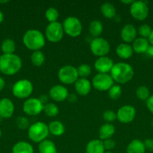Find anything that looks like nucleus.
<instances>
[{"label": "nucleus", "instance_id": "obj_37", "mask_svg": "<svg viewBox=\"0 0 153 153\" xmlns=\"http://www.w3.org/2000/svg\"><path fill=\"white\" fill-rule=\"evenodd\" d=\"M103 118L107 123H111L117 120L116 113L112 110H106L104 112Z\"/></svg>", "mask_w": 153, "mask_h": 153}, {"label": "nucleus", "instance_id": "obj_34", "mask_svg": "<svg viewBox=\"0 0 153 153\" xmlns=\"http://www.w3.org/2000/svg\"><path fill=\"white\" fill-rule=\"evenodd\" d=\"M76 70H77L79 77L83 78V79H86L87 77H88V76L91 75L92 73L91 67H90L89 64H80V65L76 68Z\"/></svg>", "mask_w": 153, "mask_h": 153}, {"label": "nucleus", "instance_id": "obj_42", "mask_svg": "<svg viewBox=\"0 0 153 153\" xmlns=\"http://www.w3.org/2000/svg\"><path fill=\"white\" fill-rule=\"evenodd\" d=\"M39 100H40V102H42V104L44 105H46V103H48V97L46 95H44V94H43V95H40V97H39Z\"/></svg>", "mask_w": 153, "mask_h": 153}, {"label": "nucleus", "instance_id": "obj_22", "mask_svg": "<svg viewBox=\"0 0 153 153\" xmlns=\"http://www.w3.org/2000/svg\"><path fill=\"white\" fill-rule=\"evenodd\" d=\"M134 52L138 54L146 53L147 49L149 46V42L148 39L143 38V37H137L134 40L132 44Z\"/></svg>", "mask_w": 153, "mask_h": 153}, {"label": "nucleus", "instance_id": "obj_30", "mask_svg": "<svg viewBox=\"0 0 153 153\" xmlns=\"http://www.w3.org/2000/svg\"><path fill=\"white\" fill-rule=\"evenodd\" d=\"M31 61L35 67H41L45 62V55L40 50L34 51L31 55Z\"/></svg>", "mask_w": 153, "mask_h": 153}, {"label": "nucleus", "instance_id": "obj_50", "mask_svg": "<svg viewBox=\"0 0 153 153\" xmlns=\"http://www.w3.org/2000/svg\"><path fill=\"white\" fill-rule=\"evenodd\" d=\"M151 125H152V126L153 127V120H152V123H151Z\"/></svg>", "mask_w": 153, "mask_h": 153}, {"label": "nucleus", "instance_id": "obj_35", "mask_svg": "<svg viewBox=\"0 0 153 153\" xmlns=\"http://www.w3.org/2000/svg\"><path fill=\"white\" fill-rule=\"evenodd\" d=\"M122 88L120 85H113L108 91V96L112 100H116L122 96Z\"/></svg>", "mask_w": 153, "mask_h": 153}, {"label": "nucleus", "instance_id": "obj_51", "mask_svg": "<svg viewBox=\"0 0 153 153\" xmlns=\"http://www.w3.org/2000/svg\"><path fill=\"white\" fill-rule=\"evenodd\" d=\"M1 135H2V131H1V129H0V137H1Z\"/></svg>", "mask_w": 153, "mask_h": 153}, {"label": "nucleus", "instance_id": "obj_23", "mask_svg": "<svg viewBox=\"0 0 153 153\" xmlns=\"http://www.w3.org/2000/svg\"><path fill=\"white\" fill-rule=\"evenodd\" d=\"M12 153H34V148L28 142L19 141L14 145Z\"/></svg>", "mask_w": 153, "mask_h": 153}, {"label": "nucleus", "instance_id": "obj_29", "mask_svg": "<svg viewBox=\"0 0 153 153\" xmlns=\"http://www.w3.org/2000/svg\"><path fill=\"white\" fill-rule=\"evenodd\" d=\"M1 49L4 55L14 54L15 49H16L15 42L13 40H11V39H6L2 43Z\"/></svg>", "mask_w": 153, "mask_h": 153}, {"label": "nucleus", "instance_id": "obj_3", "mask_svg": "<svg viewBox=\"0 0 153 153\" xmlns=\"http://www.w3.org/2000/svg\"><path fill=\"white\" fill-rule=\"evenodd\" d=\"M22 42L29 50L39 51L45 46L46 39L43 33L38 29H29L24 34Z\"/></svg>", "mask_w": 153, "mask_h": 153}, {"label": "nucleus", "instance_id": "obj_41", "mask_svg": "<svg viewBox=\"0 0 153 153\" xmlns=\"http://www.w3.org/2000/svg\"><path fill=\"white\" fill-rule=\"evenodd\" d=\"M146 107L148 110L153 114V94L149 97V98L146 100Z\"/></svg>", "mask_w": 153, "mask_h": 153}, {"label": "nucleus", "instance_id": "obj_27", "mask_svg": "<svg viewBox=\"0 0 153 153\" xmlns=\"http://www.w3.org/2000/svg\"><path fill=\"white\" fill-rule=\"evenodd\" d=\"M103 29L104 28L102 22L97 19L92 20L88 25V31L94 38L100 37V34L103 32Z\"/></svg>", "mask_w": 153, "mask_h": 153}, {"label": "nucleus", "instance_id": "obj_36", "mask_svg": "<svg viewBox=\"0 0 153 153\" xmlns=\"http://www.w3.org/2000/svg\"><path fill=\"white\" fill-rule=\"evenodd\" d=\"M152 30L153 29L151 28L150 25H147V24H142L139 27L137 32L140 36V37L148 39L149 36L151 35Z\"/></svg>", "mask_w": 153, "mask_h": 153}, {"label": "nucleus", "instance_id": "obj_47", "mask_svg": "<svg viewBox=\"0 0 153 153\" xmlns=\"http://www.w3.org/2000/svg\"><path fill=\"white\" fill-rule=\"evenodd\" d=\"M3 20H4V15H3L2 12L0 10V23H2Z\"/></svg>", "mask_w": 153, "mask_h": 153}, {"label": "nucleus", "instance_id": "obj_16", "mask_svg": "<svg viewBox=\"0 0 153 153\" xmlns=\"http://www.w3.org/2000/svg\"><path fill=\"white\" fill-rule=\"evenodd\" d=\"M121 37L125 43H133L136 38L137 31L132 24H126L121 30Z\"/></svg>", "mask_w": 153, "mask_h": 153}, {"label": "nucleus", "instance_id": "obj_6", "mask_svg": "<svg viewBox=\"0 0 153 153\" xmlns=\"http://www.w3.org/2000/svg\"><path fill=\"white\" fill-rule=\"evenodd\" d=\"M64 33L71 37H76L82 33V25L80 20L76 16H68L62 22Z\"/></svg>", "mask_w": 153, "mask_h": 153}, {"label": "nucleus", "instance_id": "obj_33", "mask_svg": "<svg viewBox=\"0 0 153 153\" xmlns=\"http://www.w3.org/2000/svg\"><path fill=\"white\" fill-rule=\"evenodd\" d=\"M136 96L140 100L142 101H146L150 97V92L149 90L147 87L140 86L136 90Z\"/></svg>", "mask_w": 153, "mask_h": 153}, {"label": "nucleus", "instance_id": "obj_24", "mask_svg": "<svg viewBox=\"0 0 153 153\" xmlns=\"http://www.w3.org/2000/svg\"><path fill=\"white\" fill-rule=\"evenodd\" d=\"M146 149L143 142L138 139L133 140L129 143L126 149V153H145Z\"/></svg>", "mask_w": 153, "mask_h": 153}, {"label": "nucleus", "instance_id": "obj_5", "mask_svg": "<svg viewBox=\"0 0 153 153\" xmlns=\"http://www.w3.org/2000/svg\"><path fill=\"white\" fill-rule=\"evenodd\" d=\"M32 83L28 79H21L15 82L12 88V93L14 96L18 99H27L32 94Z\"/></svg>", "mask_w": 153, "mask_h": 153}, {"label": "nucleus", "instance_id": "obj_1", "mask_svg": "<svg viewBox=\"0 0 153 153\" xmlns=\"http://www.w3.org/2000/svg\"><path fill=\"white\" fill-rule=\"evenodd\" d=\"M110 76L114 82L118 84H126L133 79V67L128 63L119 62L114 64L112 70L110 72Z\"/></svg>", "mask_w": 153, "mask_h": 153}, {"label": "nucleus", "instance_id": "obj_21", "mask_svg": "<svg viewBox=\"0 0 153 153\" xmlns=\"http://www.w3.org/2000/svg\"><path fill=\"white\" fill-rule=\"evenodd\" d=\"M116 53L119 58L123 59H128L133 55L134 50L132 46L128 43H122L117 46L116 49Z\"/></svg>", "mask_w": 153, "mask_h": 153}, {"label": "nucleus", "instance_id": "obj_38", "mask_svg": "<svg viewBox=\"0 0 153 153\" xmlns=\"http://www.w3.org/2000/svg\"><path fill=\"white\" fill-rule=\"evenodd\" d=\"M16 125L20 129H26L29 127V121L25 117H19L16 120Z\"/></svg>", "mask_w": 153, "mask_h": 153}, {"label": "nucleus", "instance_id": "obj_13", "mask_svg": "<svg viewBox=\"0 0 153 153\" xmlns=\"http://www.w3.org/2000/svg\"><path fill=\"white\" fill-rule=\"evenodd\" d=\"M116 116L117 120L122 123H130L134 120L136 116V110L134 106L125 105L118 108L116 112Z\"/></svg>", "mask_w": 153, "mask_h": 153}, {"label": "nucleus", "instance_id": "obj_28", "mask_svg": "<svg viewBox=\"0 0 153 153\" xmlns=\"http://www.w3.org/2000/svg\"><path fill=\"white\" fill-rule=\"evenodd\" d=\"M49 132L55 136H61L64 133V126L60 121H52L48 125Z\"/></svg>", "mask_w": 153, "mask_h": 153}, {"label": "nucleus", "instance_id": "obj_20", "mask_svg": "<svg viewBox=\"0 0 153 153\" xmlns=\"http://www.w3.org/2000/svg\"><path fill=\"white\" fill-rule=\"evenodd\" d=\"M116 128L111 123H104L100 127L98 131L100 140H105L107 139L112 138L113 134H115Z\"/></svg>", "mask_w": 153, "mask_h": 153}, {"label": "nucleus", "instance_id": "obj_46", "mask_svg": "<svg viewBox=\"0 0 153 153\" xmlns=\"http://www.w3.org/2000/svg\"><path fill=\"white\" fill-rule=\"evenodd\" d=\"M133 0H124V1L122 0V1H121V2L124 4H131L133 3Z\"/></svg>", "mask_w": 153, "mask_h": 153}, {"label": "nucleus", "instance_id": "obj_40", "mask_svg": "<svg viewBox=\"0 0 153 153\" xmlns=\"http://www.w3.org/2000/svg\"><path fill=\"white\" fill-rule=\"evenodd\" d=\"M143 144L144 146H145L146 150L153 152V139H146L143 141Z\"/></svg>", "mask_w": 153, "mask_h": 153}, {"label": "nucleus", "instance_id": "obj_32", "mask_svg": "<svg viewBox=\"0 0 153 153\" xmlns=\"http://www.w3.org/2000/svg\"><path fill=\"white\" fill-rule=\"evenodd\" d=\"M58 16H59L58 10L55 7H49L45 12V17L50 23L57 22Z\"/></svg>", "mask_w": 153, "mask_h": 153}, {"label": "nucleus", "instance_id": "obj_14", "mask_svg": "<svg viewBox=\"0 0 153 153\" xmlns=\"http://www.w3.org/2000/svg\"><path fill=\"white\" fill-rule=\"evenodd\" d=\"M49 96L54 101L63 102L69 97V94L65 87L61 85H56L50 89Z\"/></svg>", "mask_w": 153, "mask_h": 153}, {"label": "nucleus", "instance_id": "obj_45", "mask_svg": "<svg viewBox=\"0 0 153 153\" xmlns=\"http://www.w3.org/2000/svg\"><path fill=\"white\" fill-rule=\"evenodd\" d=\"M148 42H149V44L152 45L153 46V30L152 31L151 35H150L149 37L148 38Z\"/></svg>", "mask_w": 153, "mask_h": 153}, {"label": "nucleus", "instance_id": "obj_11", "mask_svg": "<svg viewBox=\"0 0 153 153\" xmlns=\"http://www.w3.org/2000/svg\"><path fill=\"white\" fill-rule=\"evenodd\" d=\"M130 13L132 17L136 20H145L148 15V7L146 1H134L130 6Z\"/></svg>", "mask_w": 153, "mask_h": 153}, {"label": "nucleus", "instance_id": "obj_18", "mask_svg": "<svg viewBox=\"0 0 153 153\" xmlns=\"http://www.w3.org/2000/svg\"><path fill=\"white\" fill-rule=\"evenodd\" d=\"M74 89L79 95L86 96L91 91L92 83L88 79L79 78L74 83Z\"/></svg>", "mask_w": 153, "mask_h": 153}, {"label": "nucleus", "instance_id": "obj_9", "mask_svg": "<svg viewBox=\"0 0 153 153\" xmlns=\"http://www.w3.org/2000/svg\"><path fill=\"white\" fill-rule=\"evenodd\" d=\"M90 50L93 55L100 58L106 56L110 50V46L109 42L103 37H96L90 42Z\"/></svg>", "mask_w": 153, "mask_h": 153}, {"label": "nucleus", "instance_id": "obj_19", "mask_svg": "<svg viewBox=\"0 0 153 153\" xmlns=\"http://www.w3.org/2000/svg\"><path fill=\"white\" fill-rule=\"evenodd\" d=\"M105 152L103 140L100 139L90 140L86 146V153H104Z\"/></svg>", "mask_w": 153, "mask_h": 153}, {"label": "nucleus", "instance_id": "obj_31", "mask_svg": "<svg viewBox=\"0 0 153 153\" xmlns=\"http://www.w3.org/2000/svg\"><path fill=\"white\" fill-rule=\"evenodd\" d=\"M43 111L46 116L50 117H54L57 116L59 112L58 106L52 102H48L44 105Z\"/></svg>", "mask_w": 153, "mask_h": 153}, {"label": "nucleus", "instance_id": "obj_10", "mask_svg": "<svg viewBox=\"0 0 153 153\" xmlns=\"http://www.w3.org/2000/svg\"><path fill=\"white\" fill-rule=\"evenodd\" d=\"M113 85L114 81L108 73H98L92 80V86L101 92L109 91Z\"/></svg>", "mask_w": 153, "mask_h": 153}, {"label": "nucleus", "instance_id": "obj_4", "mask_svg": "<svg viewBox=\"0 0 153 153\" xmlns=\"http://www.w3.org/2000/svg\"><path fill=\"white\" fill-rule=\"evenodd\" d=\"M48 126L44 122H36L29 126L28 129V136L32 141L40 143L46 140L49 134Z\"/></svg>", "mask_w": 153, "mask_h": 153}, {"label": "nucleus", "instance_id": "obj_25", "mask_svg": "<svg viewBox=\"0 0 153 153\" xmlns=\"http://www.w3.org/2000/svg\"><path fill=\"white\" fill-rule=\"evenodd\" d=\"M39 153H58L55 143L50 140H44L38 144Z\"/></svg>", "mask_w": 153, "mask_h": 153}, {"label": "nucleus", "instance_id": "obj_49", "mask_svg": "<svg viewBox=\"0 0 153 153\" xmlns=\"http://www.w3.org/2000/svg\"><path fill=\"white\" fill-rule=\"evenodd\" d=\"M104 153H112V152H111V151H106Z\"/></svg>", "mask_w": 153, "mask_h": 153}, {"label": "nucleus", "instance_id": "obj_8", "mask_svg": "<svg viewBox=\"0 0 153 153\" xmlns=\"http://www.w3.org/2000/svg\"><path fill=\"white\" fill-rule=\"evenodd\" d=\"M64 34L62 23L58 21L49 23L45 29V37L51 43L59 42L63 38Z\"/></svg>", "mask_w": 153, "mask_h": 153}, {"label": "nucleus", "instance_id": "obj_26", "mask_svg": "<svg viewBox=\"0 0 153 153\" xmlns=\"http://www.w3.org/2000/svg\"><path fill=\"white\" fill-rule=\"evenodd\" d=\"M100 12L104 17L113 19L116 14V9L112 3L104 2L100 6Z\"/></svg>", "mask_w": 153, "mask_h": 153}, {"label": "nucleus", "instance_id": "obj_43", "mask_svg": "<svg viewBox=\"0 0 153 153\" xmlns=\"http://www.w3.org/2000/svg\"><path fill=\"white\" fill-rule=\"evenodd\" d=\"M146 54L148 56L151 57V58H153V46L152 45H149L148 48L147 49L146 52Z\"/></svg>", "mask_w": 153, "mask_h": 153}, {"label": "nucleus", "instance_id": "obj_39", "mask_svg": "<svg viewBox=\"0 0 153 153\" xmlns=\"http://www.w3.org/2000/svg\"><path fill=\"white\" fill-rule=\"evenodd\" d=\"M104 146L105 151H111L115 148L116 142L112 138L107 139V140H103Z\"/></svg>", "mask_w": 153, "mask_h": 153}, {"label": "nucleus", "instance_id": "obj_44", "mask_svg": "<svg viewBox=\"0 0 153 153\" xmlns=\"http://www.w3.org/2000/svg\"><path fill=\"white\" fill-rule=\"evenodd\" d=\"M4 85H5V82L2 78L0 77V91L3 90V88H4Z\"/></svg>", "mask_w": 153, "mask_h": 153}, {"label": "nucleus", "instance_id": "obj_12", "mask_svg": "<svg viewBox=\"0 0 153 153\" xmlns=\"http://www.w3.org/2000/svg\"><path fill=\"white\" fill-rule=\"evenodd\" d=\"M22 110L28 116H36L44 110V105L38 98H28L24 102Z\"/></svg>", "mask_w": 153, "mask_h": 153}, {"label": "nucleus", "instance_id": "obj_2", "mask_svg": "<svg viewBox=\"0 0 153 153\" xmlns=\"http://www.w3.org/2000/svg\"><path fill=\"white\" fill-rule=\"evenodd\" d=\"M22 60L15 54L4 55L0 56V71L7 76L16 74L22 67Z\"/></svg>", "mask_w": 153, "mask_h": 153}, {"label": "nucleus", "instance_id": "obj_15", "mask_svg": "<svg viewBox=\"0 0 153 153\" xmlns=\"http://www.w3.org/2000/svg\"><path fill=\"white\" fill-rule=\"evenodd\" d=\"M114 63L110 58L107 56L100 57L94 62V68L98 73H108L111 71Z\"/></svg>", "mask_w": 153, "mask_h": 153}, {"label": "nucleus", "instance_id": "obj_17", "mask_svg": "<svg viewBox=\"0 0 153 153\" xmlns=\"http://www.w3.org/2000/svg\"><path fill=\"white\" fill-rule=\"evenodd\" d=\"M14 111V105L10 100L8 98L0 100V117L2 118H10Z\"/></svg>", "mask_w": 153, "mask_h": 153}, {"label": "nucleus", "instance_id": "obj_48", "mask_svg": "<svg viewBox=\"0 0 153 153\" xmlns=\"http://www.w3.org/2000/svg\"><path fill=\"white\" fill-rule=\"evenodd\" d=\"M8 2V1H0V3H6Z\"/></svg>", "mask_w": 153, "mask_h": 153}, {"label": "nucleus", "instance_id": "obj_7", "mask_svg": "<svg viewBox=\"0 0 153 153\" xmlns=\"http://www.w3.org/2000/svg\"><path fill=\"white\" fill-rule=\"evenodd\" d=\"M58 80L64 85L74 84L79 79L77 70L72 65H65L59 69L58 72Z\"/></svg>", "mask_w": 153, "mask_h": 153}]
</instances>
